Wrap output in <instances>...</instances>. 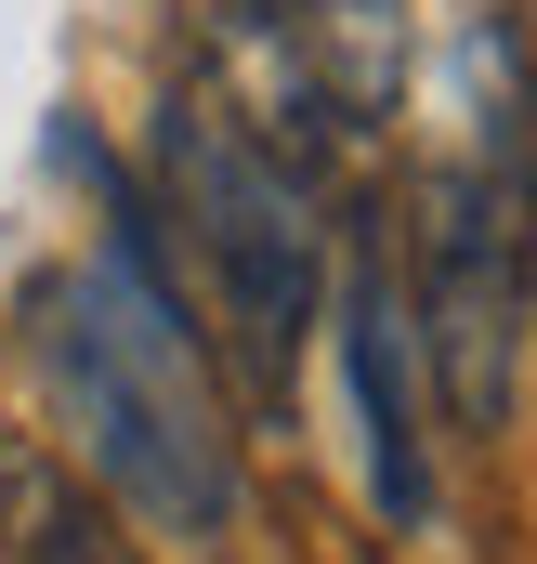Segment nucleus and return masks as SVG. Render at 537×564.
<instances>
[{
  "label": "nucleus",
  "mask_w": 537,
  "mask_h": 564,
  "mask_svg": "<svg viewBox=\"0 0 537 564\" xmlns=\"http://www.w3.org/2000/svg\"><path fill=\"white\" fill-rule=\"evenodd\" d=\"M40 368H53V408L79 433V459L157 539H223L237 525V433H223L210 355H197L184 302L157 289L144 237H106L92 263H66L40 289Z\"/></svg>",
  "instance_id": "f257e3e1"
},
{
  "label": "nucleus",
  "mask_w": 537,
  "mask_h": 564,
  "mask_svg": "<svg viewBox=\"0 0 537 564\" xmlns=\"http://www.w3.org/2000/svg\"><path fill=\"white\" fill-rule=\"evenodd\" d=\"M472 132L432 171V224H419V355L446 381V421L498 433L512 408V355H525V276H537V132H525V53L512 26H472Z\"/></svg>",
  "instance_id": "f03ea898"
},
{
  "label": "nucleus",
  "mask_w": 537,
  "mask_h": 564,
  "mask_svg": "<svg viewBox=\"0 0 537 564\" xmlns=\"http://www.w3.org/2000/svg\"><path fill=\"white\" fill-rule=\"evenodd\" d=\"M157 171H171V210H184L210 289H223L237 341H250V381L275 394L288 355H302V328H315V302H328V184L288 171L263 132H237L197 79L157 119Z\"/></svg>",
  "instance_id": "7ed1b4c3"
},
{
  "label": "nucleus",
  "mask_w": 537,
  "mask_h": 564,
  "mask_svg": "<svg viewBox=\"0 0 537 564\" xmlns=\"http://www.w3.org/2000/svg\"><path fill=\"white\" fill-rule=\"evenodd\" d=\"M341 368H354V421H368V486L394 525H419L432 512V433H419V381H406L419 315H406L381 237H354V263H341Z\"/></svg>",
  "instance_id": "20e7f679"
},
{
  "label": "nucleus",
  "mask_w": 537,
  "mask_h": 564,
  "mask_svg": "<svg viewBox=\"0 0 537 564\" xmlns=\"http://www.w3.org/2000/svg\"><path fill=\"white\" fill-rule=\"evenodd\" d=\"M0 564H132L106 525V499H79V473L26 433H0Z\"/></svg>",
  "instance_id": "39448f33"
}]
</instances>
